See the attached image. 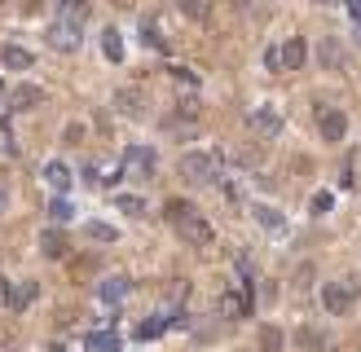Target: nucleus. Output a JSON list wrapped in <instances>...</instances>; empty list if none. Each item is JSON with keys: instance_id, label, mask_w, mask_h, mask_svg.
I'll return each mask as SVG.
<instances>
[{"instance_id": "obj_1", "label": "nucleus", "mask_w": 361, "mask_h": 352, "mask_svg": "<svg viewBox=\"0 0 361 352\" xmlns=\"http://www.w3.org/2000/svg\"><path fill=\"white\" fill-rule=\"evenodd\" d=\"M322 304H326V313H335V317H344V313L357 304V282H353V277H340V282H326V286H322Z\"/></svg>"}, {"instance_id": "obj_2", "label": "nucleus", "mask_w": 361, "mask_h": 352, "mask_svg": "<svg viewBox=\"0 0 361 352\" xmlns=\"http://www.w3.org/2000/svg\"><path fill=\"white\" fill-rule=\"evenodd\" d=\"M180 176L194 180V185H207L216 176V154H203V150H185L180 154Z\"/></svg>"}, {"instance_id": "obj_3", "label": "nucleus", "mask_w": 361, "mask_h": 352, "mask_svg": "<svg viewBox=\"0 0 361 352\" xmlns=\"http://www.w3.org/2000/svg\"><path fill=\"white\" fill-rule=\"evenodd\" d=\"M176 234L185 238V247H212V238H216V234H212V225L203 221L194 207H189V212L176 221Z\"/></svg>"}, {"instance_id": "obj_4", "label": "nucleus", "mask_w": 361, "mask_h": 352, "mask_svg": "<svg viewBox=\"0 0 361 352\" xmlns=\"http://www.w3.org/2000/svg\"><path fill=\"white\" fill-rule=\"evenodd\" d=\"M49 44L57 48V53H71V48H80V22H71V18H57L49 22Z\"/></svg>"}, {"instance_id": "obj_5", "label": "nucleus", "mask_w": 361, "mask_h": 352, "mask_svg": "<svg viewBox=\"0 0 361 352\" xmlns=\"http://www.w3.org/2000/svg\"><path fill=\"white\" fill-rule=\"evenodd\" d=\"M251 128H256L260 141H273L282 132V115L273 111V106H256V115H251Z\"/></svg>"}, {"instance_id": "obj_6", "label": "nucleus", "mask_w": 361, "mask_h": 352, "mask_svg": "<svg viewBox=\"0 0 361 352\" xmlns=\"http://www.w3.org/2000/svg\"><path fill=\"white\" fill-rule=\"evenodd\" d=\"M221 317H247V286H230V290H221Z\"/></svg>"}, {"instance_id": "obj_7", "label": "nucleus", "mask_w": 361, "mask_h": 352, "mask_svg": "<svg viewBox=\"0 0 361 352\" xmlns=\"http://www.w3.org/2000/svg\"><path fill=\"white\" fill-rule=\"evenodd\" d=\"M40 102H44V89H40V84H18V89L9 93V111H35Z\"/></svg>"}, {"instance_id": "obj_8", "label": "nucleus", "mask_w": 361, "mask_h": 352, "mask_svg": "<svg viewBox=\"0 0 361 352\" xmlns=\"http://www.w3.org/2000/svg\"><path fill=\"white\" fill-rule=\"evenodd\" d=\"M317 128H322V137H326V141H344L348 115H344V111H322V115H317Z\"/></svg>"}, {"instance_id": "obj_9", "label": "nucleus", "mask_w": 361, "mask_h": 352, "mask_svg": "<svg viewBox=\"0 0 361 352\" xmlns=\"http://www.w3.org/2000/svg\"><path fill=\"white\" fill-rule=\"evenodd\" d=\"M66 247H71V242H66L62 229H44V234H40V256L44 260H62Z\"/></svg>"}, {"instance_id": "obj_10", "label": "nucleus", "mask_w": 361, "mask_h": 352, "mask_svg": "<svg viewBox=\"0 0 361 352\" xmlns=\"http://www.w3.org/2000/svg\"><path fill=\"white\" fill-rule=\"evenodd\" d=\"M35 295H40V286H35V282H18V286L5 295V304L14 308V313H27V308L35 304Z\"/></svg>"}, {"instance_id": "obj_11", "label": "nucleus", "mask_w": 361, "mask_h": 352, "mask_svg": "<svg viewBox=\"0 0 361 352\" xmlns=\"http://www.w3.org/2000/svg\"><path fill=\"white\" fill-rule=\"evenodd\" d=\"M278 57H282V71H299V66H304V57H308V48H304L299 35H291V40L278 48Z\"/></svg>"}, {"instance_id": "obj_12", "label": "nucleus", "mask_w": 361, "mask_h": 352, "mask_svg": "<svg viewBox=\"0 0 361 352\" xmlns=\"http://www.w3.org/2000/svg\"><path fill=\"white\" fill-rule=\"evenodd\" d=\"M295 344L304 348V352H331V339L322 335V331H313V326H299V331H295Z\"/></svg>"}, {"instance_id": "obj_13", "label": "nucleus", "mask_w": 361, "mask_h": 352, "mask_svg": "<svg viewBox=\"0 0 361 352\" xmlns=\"http://www.w3.org/2000/svg\"><path fill=\"white\" fill-rule=\"evenodd\" d=\"M124 295H128V277L124 273H115V277H106V282H102V299H106V304H119Z\"/></svg>"}, {"instance_id": "obj_14", "label": "nucleus", "mask_w": 361, "mask_h": 352, "mask_svg": "<svg viewBox=\"0 0 361 352\" xmlns=\"http://www.w3.org/2000/svg\"><path fill=\"white\" fill-rule=\"evenodd\" d=\"M256 339H260V352H282L286 348V335L278 331V326H260Z\"/></svg>"}, {"instance_id": "obj_15", "label": "nucleus", "mask_w": 361, "mask_h": 352, "mask_svg": "<svg viewBox=\"0 0 361 352\" xmlns=\"http://www.w3.org/2000/svg\"><path fill=\"white\" fill-rule=\"evenodd\" d=\"M44 180H49V185H53L57 194H62V189H71V167H66V163H57V159H53L49 167H44Z\"/></svg>"}, {"instance_id": "obj_16", "label": "nucleus", "mask_w": 361, "mask_h": 352, "mask_svg": "<svg viewBox=\"0 0 361 352\" xmlns=\"http://www.w3.org/2000/svg\"><path fill=\"white\" fill-rule=\"evenodd\" d=\"M115 106H119V115H141V93L137 89H119Z\"/></svg>"}, {"instance_id": "obj_17", "label": "nucleus", "mask_w": 361, "mask_h": 352, "mask_svg": "<svg viewBox=\"0 0 361 352\" xmlns=\"http://www.w3.org/2000/svg\"><path fill=\"white\" fill-rule=\"evenodd\" d=\"M0 57H5V66H14V71H27L31 66V53L22 44H5V53H0Z\"/></svg>"}, {"instance_id": "obj_18", "label": "nucleus", "mask_w": 361, "mask_h": 352, "mask_svg": "<svg viewBox=\"0 0 361 352\" xmlns=\"http://www.w3.org/2000/svg\"><path fill=\"white\" fill-rule=\"evenodd\" d=\"M89 348H93V352H119V335H111V331H93V335H89Z\"/></svg>"}, {"instance_id": "obj_19", "label": "nucleus", "mask_w": 361, "mask_h": 352, "mask_svg": "<svg viewBox=\"0 0 361 352\" xmlns=\"http://www.w3.org/2000/svg\"><path fill=\"white\" fill-rule=\"evenodd\" d=\"M256 221L264 229H282V216H278V207H269V203H256Z\"/></svg>"}, {"instance_id": "obj_20", "label": "nucleus", "mask_w": 361, "mask_h": 352, "mask_svg": "<svg viewBox=\"0 0 361 352\" xmlns=\"http://www.w3.org/2000/svg\"><path fill=\"white\" fill-rule=\"evenodd\" d=\"M128 167H137V172H154V154L150 150H128Z\"/></svg>"}, {"instance_id": "obj_21", "label": "nucleus", "mask_w": 361, "mask_h": 352, "mask_svg": "<svg viewBox=\"0 0 361 352\" xmlns=\"http://www.w3.org/2000/svg\"><path fill=\"white\" fill-rule=\"evenodd\" d=\"M115 207H119V212H128V216H146V203H141L137 194H119Z\"/></svg>"}, {"instance_id": "obj_22", "label": "nucleus", "mask_w": 361, "mask_h": 352, "mask_svg": "<svg viewBox=\"0 0 361 352\" xmlns=\"http://www.w3.org/2000/svg\"><path fill=\"white\" fill-rule=\"evenodd\" d=\"M102 48H106V57H111V62H119V57H124V40H119V31H106Z\"/></svg>"}, {"instance_id": "obj_23", "label": "nucleus", "mask_w": 361, "mask_h": 352, "mask_svg": "<svg viewBox=\"0 0 361 352\" xmlns=\"http://www.w3.org/2000/svg\"><path fill=\"white\" fill-rule=\"evenodd\" d=\"M84 234L98 238V242H115V229H111V225H102V221H89V225H84Z\"/></svg>"}, {"instance_id": "obj_24", "label": "nucleus", "mask_w": 361, "mask_h": 352, "mask_svg": "<svg viewBox=\"0 0 361 352\" xmlns=\"http://www.w3.org/2000/svg\"><path fill=\"white\" fill-rule=\"evenodd\" d=\"M344 62V53H340V44H335V40H326V44H322V66H340Z\"/></svg>"}, {"instance_id": "obj_25", "label": "nucleus", "mask_w": 361, "mask_h": 352, "mask_svg": "<svg viewBox=\"0 0 361 352\" xmlns=\"http://www.w3.org/2000/svg\"><path fill=\"white\" fill-rule=\"evenodd\" d=\"M84 14H89V5H75V0H66V5L57 9V18H71V22H84Z\"/></svg>"}, {"instance_id": "obj_26", "label": "nucleus", "mask_w": 361, "mask_h": 352, "mask_svg": "<svg viewBox=\"0 0 361 352\" xmlns=\"http://www.w3.org/2000/svg\"><path fill=\"white\" fill-rule=\"evenodd\" d=\"M49 216H53V221H71V203L66 198H53L49 203Z\"/></svg>"}, {"instance_id": "obj_27", "label": "nucleus", "mask_w": 361, "mask_h": 352, "mask_svg": "<svg viewBox=\"0 0 361 352\" xmlns=\"http://www.w3.org/2000/svg\"><path fill=\"white\" fill-rule=\"evenodd\" d=\"M180 14H189V18H207V5H203V0H185V5H180Z\"/></svg>"}, {"instance_id": "obj_28", "label": "nucleus", "mask_w": 361, "mask_h": 352, "mask_svg": "<svg viewBox=\"0 0 361 352\" xmlns=\"http://www.w3.org/2000/svg\"><path fill=\"white\" fill-rule=\"evenodd\" d=\"M313 282V264H299V273H295V290H308Z\"/></svg>"}, {"instance_id": "obj_29", "label": "nucleus", "mask_w": 361, "mask_h": 352, "mask_svg": "<svg viewBox=\"0 0 361 352\" xmlns=\"http://www.w3.org/2000/svg\"><path fill=\"white\" fill-rule=\"evenodd\" d=\"M331 203H335L331 194H313V212H317V216H326V212H331Z\"/></svg>"}, {"instance_id": "obj_30", "label": "nucleus", "mask_w": 361, "mask_h": 352, "mask_svg": "<svg viewBox=\"0 0 361 352\" xmlns=\"http://www.w3.org/2000/svg\"><path fill=\"white\" fill-rule=\"evenodd\" d=\"M159 331H163V322H141V326H137L141 339H150V335H159Z\"/></svg>"}, {"instance_id": "obj_31", "label": "nucleus", "mask_w": 361, "mask_h": 352, "mask_svg": "<svg viewBox=\"0 0 361 352\" xmlns=\"http://www.w3.org/2000/svg\"><path fill=\"white\" fill-rule=\"evenodd\" d=\"M146 44H154V48H167V40H163V35L150 27V22H146Z\"/></svg>"}, {"instance_id": "obj_32", "label": "nucleus", "mask_w": 361, "mask_h": 352, "mask_svg": "<svg viewBox=\"0 0 361 352\" xmlns=\"http://www.w3.org/2000/svg\"><path fill=\"white\" fill-rule=\"evenodd\" d=\"M264 66H269V71H282V57H278V48H269V53H264Z\"/></svg>"}, {"instance_id": "obj_33", "label": "nucleus", "mask_w": 361, "mask_h": 352, "mask_svg": "<svg viewBox=\"0 0 361 352\" xmlns=\"http://www.w3.org/2000/svg\"><path fill=\"white\" fill-rule=\"evenodd\" d=\"M66 141H71V145H80V141H84V128L71 124V128H66Z\"/></svg>"}, {"instance_id": "obj_34", "label": "nucleus", "mask_w": 361, "mask_h": 352, "mask_svg": "<svg viewBox=\"0 0 361 352\" xmlns=\"http://www.w3.org/2000/svg\"><path fill=\"white\" fill-rule=\"evenodd\" d=\"M5 207H9V189L0 185V212H5Z\"/></svg>"}, {"instance_id": "obj_35", "label": "nucleus", "mask_w": 361, "mask_h": 352, "mask_svg": "<svg viewBox=\"0 0 361 352\" xmlns=\"http://www.w3.org/2000/svg\"><path fill=\"white\" fill-rule=\"evenodd\" d=\"M0 97H5V80H0Z\"/></svg>"}, {"instance_id": "obj_36", "label": "nucleus", "mask_w": 361, "mask_h": 352, "mask_svg": "<svg viewBox=\"0 0 361 352\" xmlns=\"http://www.w3.org/2000/svg\"><path fill=\"white\" fill-rule=\"evenodd\" d=\"M0 304H5V295H0Z\"/></svg>"}]
</instances>
